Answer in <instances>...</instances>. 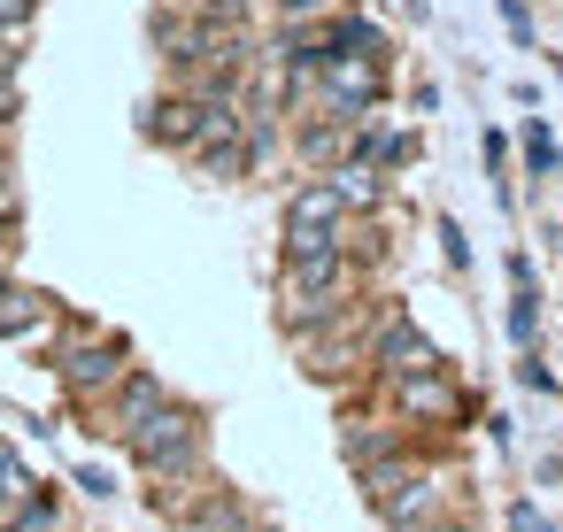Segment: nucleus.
<instances>
[{
	"label": "nucleus",
	"mask_w": 563,
	"mask_h": 532,
	"mask_svg": "<svg viewBox=\"0 0 563 532\" xmlns=\"http://www.w3.org/2000/svg\"><path fill=\"white\" fill-rule=\"evenodd\" d=\"M332 224H340V186H309V193H294V209H286V255H317V247H332Z\"/></svg>",
	"instance_id": "f257e3e1"
},
{
	"label": "nucleus",
	"mask_w": 563,
	"mask_h": 532,
	"mask_svg": "<svg viewBox=\"0 0 563 532\" xmlns=\"http://www.w3.org/2000/svg\"><path fill=\"white\" fill-rule=\"evenodd\" d=\"M194 440H201V432H194V417H186V409H155L147 424H132L140 463H163V470H170V463H186V455H194Z\"/></svg>",
	"instance_id": "f03ea898"
},
{
	"label": "nucleus",
	"mask_w": 563,
	"mask_h": 532,
	"mask_svg": "<svg viewBox=\"0 0 563 532\" xmlns=\"http://www.w3.org/2000/svg\"><path fill=\"white\" fill-rule=\"evenodd\" d=\"M378 363L409 378V370H432V347H424V340H417L409 324H386V340H378Z\"/></svg>",
	"instance_id": "7ed1b4c3"
},
{
	"label": "nucleus",
	"mask_w": 563,
	"mask_h": 532,
	"mask_svg": "<svg viewBox=\"0 0 563 532\" xmlns=\"http://www.w3.org/2000/svg\"><path fill=\"white\" fill-rule=\"evenodd\" d=\"M324 86H332V101H347V109H355V101H371V93H378V70H371V63H332V78H324Z\"/></svg>",
	"instance_id": "20e7f679"
},
{
	"label": "nucleus",
	"mask_w": 563,
	"mask_h": 532,
	"mask_svg": "<svg viewBox=\"0 0 563 532\" xmlns=\"http://www.w3.org/2000/svg\"><path fill=\"white\" fill-rule=\"evenodd\" d=\"M201 117H209V109L170 101V109H155V140H201Z\"/></svg>",
	"instance_id": "39448f33"
},
{
	"label": "nucleus",
	"mask_w": 563,
	"mask_h": 532,
	"mask_svg": "<svg viewBox=\"0 0 563 532\" xmlns=\"http://www.w3.org/2000/svg\"><path fill=\"white\" fill-rule=\"evenodd\" d=\"M63 370H70L78 386H109V378H117V347H78Z\"/></svg>",
	"instance_id": "423d86ee"
},
{
	"label": "nucleus",
	"mask_w": 563,
	"mask_h": 532,
	"mask_svg": "<svg viewBox=\"0 0 563 532\" xmlns=\"http://www.w3.org/2000/svg\"><path fill=\"white\" fill-rule=\"evenodd\" d=\"M40 309H32V293H0V332H24Z\"/></svg>",
	"instance_id": "0eeeda50"
},
{
	"label": "nucleus",
	"mask_w": 563,
	"mask_h": 532,
	"mask_svg": "<svg viewBox=\"0 0 563 532\" xmlns=\"http://www.w3.org/2000/svg\"><path fill=\"white\" fill-rule=\"evenodd\" d=\"M509 532H555V524H548L540 509H525V501H517V509H509Z\"/></svg>",
	"instance_id": "6e6552de"
},
{
	"label": "nucleus",
	"mask_w": 563,
	"mask_h": 532,
	"mask_svg": "<svg viewBox=\"0 0 563 532\" xmlns=\"http://www.w3.org/2000/svg\"><path fill=\"white\" fill-rule=\"evenodd\" d=\"M525 147H532V163H540V170H548V163H555V140H548V132H540V124H532V132H525Z\"/></svg>",
	"instance_id": "1a4fd4ad"
},
{
	"label": "nucleus",
	"mask_w": 563,
	"mask_h": 532,
	"mask_svg": "<svg viewBox=\"0 0 563 532\" xmlns=\"http://www.w3.org/2000/svg\"><path fill=\"white\" fill-rule=\"evenodd\" d=\"M32 16V0H0V24H24Z\"/></svg>",
	"instance_id": "9d476101"
},
{
	"label": "nucleus",
	"mask_w": 563,
	"mask_h": 532,
	"mask_svg": "<svg viewBox=\"0 0 563 532\" xmlns=\"http://www.w3.org/2000/svg\"><path fill=\"white\" fill-rule=\"evenodd\" d=\"M16 109V86H9V63H0V117H9Z\"/></svg>",
	"instance_id": "9b49d317"
},
{
	"label": "nucleus",
	"mask_w": 563,
	"mask_h": 532,
	"mask_svg": "<svg viewBox=\"0 0 563 532\" xmlns=\"http://www.w3.org/2000/svg\"><path fill=\"white\" fill-rule=\"evenodd\" d=\"M278 9H286V16H301V9H317V0H278Z\"/></svg>",
	"instance_id": "f8f14e48"
}]
</instances>
